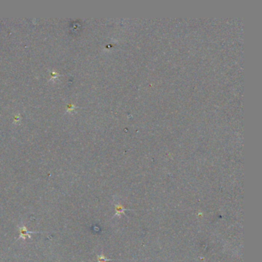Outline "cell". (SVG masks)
<instances>
[{
	"label": "cell",
	"instance_id": "1",
	"mask_svg": "<svg viewBox=\"0 0 262 262\" xmlns=\"http://www.w3.org/2000/svg\"><path fill=\"white\" fill-rule=\"evenodd\" d=\"M19 232H20V236H19V239L20 238H23L25 239V238L26 237H29V238H30V235H28V233H39V232H32V231H27V228H25V226H22L20 227L19 228Z\"/></svg>",
	"mask_w": 262,
	"mask_h": 262
},
{
	"label": "cell",
	"instance_id": "2",
	"mask_svg": "<svg viewBox=\"0 0 262 262\" xmlns=\"http://www.w3.org/2000/svg\"><path fill=\"white\" fill-rule=\"evenodd\" d=\"M107 260H107L104 256H100V257H98V262H106Z\"/></svg>",
	"mask_w": 262,
	"mask_h": 262
}]
</instances>
